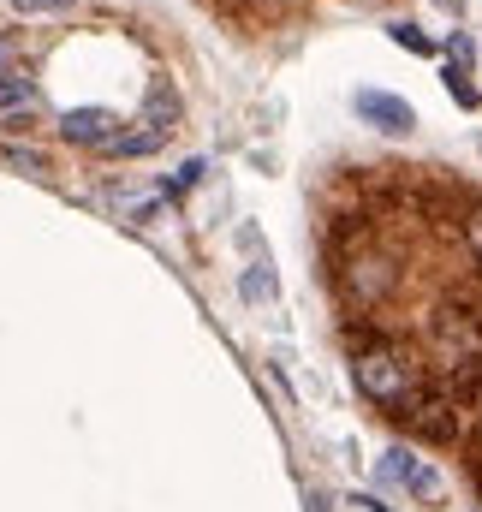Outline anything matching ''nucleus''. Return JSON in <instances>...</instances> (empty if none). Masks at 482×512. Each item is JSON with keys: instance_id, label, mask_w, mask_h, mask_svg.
<instances>
[{"instance_id": "1", "label": "nucleus", "mask_w": 482, "mask_h": 512, "mask_svg": "<svg viewBox=\"0 0 482 512\" xmlns=\"http://www.w3.org/2000/svg\"><path fill=\"white\" fill-rule=\"evenodd\" d=\"M173 126H179V102L167 96V90H155L149 96V108L131 120V131H120L114 143H108V155H120V161H137V155H155L167 137H173Z\"/></svg>"}, {"instance_id": "2", "label": "nucleus", "mask_w": 482, "mask_h": 512, "mask_svg": "<svg viewBox=\"0 0 482 512\" xmlns=\"http://www.w3.org/2000/svg\"><path fill=\"white\" fill-rule=\"evenodd\" d=\"M352 376H358V387L375 399V405H405V399H411V364H405L393 346H369V352H358Z\"/></svg>"}, {"instance_id": "3", "label": "nucleus", "mask_w": 482, "mask_h": 512, "mask_svg": "<svg viewBox=\"0 0 482 512\" xmlns=\"http://www.w3.org/2000/svg\"><path fill=\"white\" fill-rule=\"evenodd\" d=\"M387 477H393L405 495H417L423 507H441V501H447V477H441L429 459H411V453H387Z\"/></svg>"}, {"instance_id": "4", "label": "nucleus", "mask_w": 482, "mask_h": 512, "mask_svg": "<svg viewBox=\"0 0 482 512\" xmlns=\"http://www.w3.org/2000/svg\"><path fill=\"white\" fill-rule=\"evenodd\" d=\"M60 137H66V143H96V149H108V143L120 137V114H108V108H66V114H60Z\"/></svg>"}, {"instance_id": "5", "label": "nucleus", "mask_w": 482, "mask_h": 512, "mask_svg": "<svg viewBox=\"0 0 482 512\" xmlns=\"http://www.w3.org/2000/svg\"><path fill=\"white\" fill-rule=\"evenodd\" d=\"M30 120H36V84L24 72H0V126L24 131Z\"/></svg>"}, {"instance_id": "6", "label": "nucleus", "mask_w": 482, "mask_h": 512, "mask_svg": "<svg viewBox=\"0 0 482 512\" xmlns=\"http://www.w3.org/2000/svg\"><path fill=\"white\" fill-rule=\"evenodd\" d=\"M358 114L375 131H411L417 126L411 102H399V96H387V90H358Z\"/></svg>"}, {"instance_id": "7", "label": "nucleus", "mask_w": 482, "mask_h": 512, "mask_svg": "<svg viewBox=\"0 0 482 512\" xmlns=\"http://www.w3.org/2000/svg\"><path fill=\"white\" fill-rule=\"evenodd\" d=\"M387 280H393L387 262H358V268H352V292H358V298H381Z\"/></svg>"}, {"instance_id": "8", "label": "nucleus", "mask_w": 482, "mask_h": 512, "mask_svg": "<svg viewBox=\"0 0 482 512\" xmlns=\"http://www.w3.org/2000/svg\"><path fill=\"white\" fill-rule=\"evenodd\" d=\"M447 90L459 96V108H477V84H471V72H465V66H447Z\"/></svg>"}, {"instance_id": "9", "label": "nucleus", "mask_w": 482, "mask_h": 512, "mask_svg": "<svg viewBox=\"0 0 482 512\" xmlns=\"http://www.w3.org/2000/svg\"><path fill=\"white\" fill-rule=\"evenodd\" d=\"M393 42H399V48H411V54H435V42H429L417 24H393Z\"/></svg>"}, {"instance_id": "10", "label": "nucleus", "mask_w": 482, "mask_h": 512, "mask_svg": "<svg viewBox=\"0 0 482 512\" xmlns=\"http://www.w3.org/2000/svg\"><path fill=\"white\" fill-rule=\"evenodd\" d=\"M244 292H250V298H268V292H274V274H268V268L256 262V268L244 274Z\"/></svg>"}, {"instance_id": "11", "label": "nucleus", "mask_w": 482, "mask_h": 512, "mask_svg": "<svg viewBox=\"0 0 482 512\" xmlns=\"http://www.w3.org/2000/svg\"><path fill=\"white\" fill-rule=\"evenodd\" d=\"M6 161H12V167H30V173H42V167H48V161H42V155H36L30 143H24V149L12 143V149H6Z\"/></svg>"}, {"instance_id": "12", "label": "nucleus", "mask_w": 482, "mask_h": 512, "mask_svg": "<svg viewBox=\"0 0 482 512\" xmlns=\"http://www.w3.org/2000/svg\"><path fill=\"white\" fill-rule=\"evenodd\" d=\"M465 245H471V256L482 262V209H471V215H465Z\"/></svg>"}, {"instance_id": "13", "label": "nucleus", "mask_w": 482, "mask_h": 512, "mask_svg": "<svg viewBox=\"0 0 482 512\" xmlns=\"http://www.w3.org/2000/svg\"><path fill=\"white\" fill-rule=\"evenodd\" d=\"M12 6L30 18V12H66V6H78V0H12Z\"/></svg>"}, {"instance_id": "14", "label": "nucleus", "mask_w": 482, "mask_h": 512, "mask_svg": "<svg viewBox=\"0 0 482 512\" xmlns=\"http://www.w3.org/2000/svg\"><path fill=\"white\" fill-rule=\"evenodd\" d=\"M310 512H328V507H322V501H310Z\"/></svg>"}, {"instance_id": "15", "label": "nucleus", "mask_w": 482, "mask_h": 512, "mask_svg": "<svg viewBox=\"0 0 482 512\" xmlns=\"http://www.w3.org/2000/svg\"><path fill=\"white\" fill-rule=\"evenodd\" d=\"M441 6H447V0H441Z\"/></svg>"}]
</instances>
